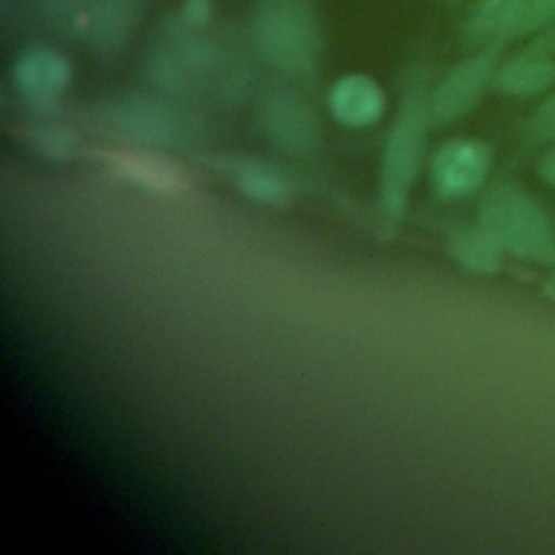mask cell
Here are the masks:
<instances>
[{"mask_svg":"<svg viewBox=\"0 0 555 555\" xmlns=\"http://www.w3.org/2000/svg\"><path fill=\"white\" fill-rule=\"evenodd\" d=\"M479 223L503 251L535 264L555 262V230L546 212L518 186H492L479 208Z\"/></svg>","mask_w":555,"mask_h":555,"instance_id":"6da1fadb","label":"cell"},{"mask_svg":"<svg viewBox=\"0 0 555 555\" xmlns=\"http://www.w3.org/2000/svg\"><path fill=\"white\" fill-rule=\"evenodd\" d=\"M251 39L258 54L275 69L306 74L319 52V28L308 0H258Z\"/></svg>","mask_w":555,"mask_h":555,"instance_id":"7a4b0ae2","label":"cell"},{"mask_svg":"<svg viewBox=\"0 0 555 555\" xmlns=\"http://www.w3.org/2000/svg\"><path fill=\"white\" fill-rule=\"evenodd\" d=\"M427 100L429 98L423 95L421 87L412 89L405 95L386 141L382 167V199L386 210L392 215L401 212L408 189L421 167V158L425 152V128L431 119Z\"/></svg>","mask_w":555,"mask_h":555,"instance_id":"3957f363","label":"cell"},{"mask_svg":"<svg viewBox=\"0 0 555 555\" xmlns=\"http://www.w3.org/2000/svg\"><path fill=\"white\" fill-rule=\"evenodd\" d=\"M555 24V0H477L466 24L473 43L531 39Z\"/></svg>","mask_w":555,"mask_h":555,"instance_id":"277c9868","label":"cell"},{"mask_svg":"<svg viewBox=\"0 0 555 555\" xmlns=\"http://www.w3.org/2000/svg\"><path fill=\"white\" fill-rule=\"evenodd\" d=\"M505 43L479 46L475 54L457 63L431 91L429 117L436 124H449L477 106L483 91L492 89V78L503 61Z\"/></svg>","mask_w":555,"mask_h":555,"instance_id":"5b68a950","label":"cell"},{"mask_svg":"<svg viewBox=\"0 0 555 555\" xmlns=\"http://www.w3.org/2000/svg\"><path fill=\"white\" fill-rule=\"evenodd\" d=\"M492 165L490 147L479 139H451L431 158L434 189L444 197H464L483 186Z\"/></svg>","mask_w":555,"mask_h":555,"instance_id":"8992f818","label":"cell"},{"mask_svg":"<svg viewBox=\"0 0 555 555\" xmlns=\"http://www.w3.org/2000/svg\"><path fill=\"white\" fill-rule=\"evenodd\" d=\"M269 139L288 152H308L319 139L317 117L310 106L291 91H273L260 108Z\"/></svg>","mask_w":555,"mask_h":555,"instance_id":"52a82bcc","label":"cell"},{"mask_svg":"<svg viewBox=\"0 0 555 555\" xmlns=\"http://www.w3.org/2000/svg\"><path fill=\"white\" fill-rule=\"evenodd\" d=\"M555 87V52L527 41L520 50L503 56L492 89L509 98L544 95Z\"/></svg>","mask_w":555,"mask_h":555,"instance_id":"ba28073f","label":"cell"},{"mask_svg":"<svg viewBox=\"0 0 555 555\" xmlns=\"http://www.w3.org/2000/svg\"><path fill=\"white\" fill-rule=\"evenodd\" d=\"M11 74L17 91L37 104L54 102L72 80L67 59L48 46H30L22 50Z\"/></svg>","mask_w":555,"mask_h":555,"instance_id":"9c48e42d","label":"cell"},{"mask_svg":"<svg viewBox=\"0 0 555 555\" xmlns=\"http://www.w3.org/2000/svg\"><path fill=\"white\" fill-rule=\"evenodd\" d=\"M106 126L121 139L167 145L178 134L180 121L173 111L154 100H126L106 113Z\"/></svg>","mask_w":555,"mask_h":555,"instance_id":"30bf717a","label":"cell"},{"mask_svg":"<svg viewBox=\"0 0 555 555\" xmlns=\"http://www.w3.org/2000/svg\"><path fill=\"white\" fill-rule=\"evenodd\" d=\"M327 102L332 115L349 128L371 126L384 113V93L379 85L364 74H347L338 78Z\"/></svg>","mask_w":555,"mask_h":555,"instance_id":"8fae6325","label":"cell"},{"mask_svg":"<svg viewBox=\"0 0 555 555\" xmlns=\"http://www.w3.org/2000/svg\"><path fill=\"white\" fill-rule=\"evenodd\" d=\"M141 11V0H93L87 11L89 41L102 50L119 48L132 33Z\"/></svg>","mask_w":555,"mask_h":555,"instance_id":"7c38bea8","label":"cell"},{"mask_svg":"<svg viewBox=\"0 0 555 555\" xmlns=\"http://www.w3.org/2000/svg\"><path fill=\"white\" fill-rule=\"evenodd\" d=\"M451 254L473 273H492L501 267L503 249L479 223V228H466L451 238Z\"/></svg>","mask_w":555,"mask_h":555,"instance_id":"4fadbf2b","label":"cell"},{"mask_svg":"<svg viewBox=\"0 0 555 555\" xmlns=\"http://www.w3.org/2000/svg\"><path fill=\"white\" fill-rule=\"evenodd\" d=\"M234 178L238 189L247 197L262 204H282L288 195V184L284 176L275 167L260 160H241L234 167Z\"/></svg>","mask_w":555,"mask_h":555,"instance_id":"5bb4252c","label":"cell"},{"mask_svg":"<svg viewBox=\"0 0 555 555\" xmlns=\"http://www.w3.org/2000/svg\"><path fill=\"white\" fill-rule=\"evenodd\" d=\"M115 163L121 171H126V176L158 191L182 186V173L176 169V165L152 154H115Z\"/></svg>","mask_w":555,"mask_h":555,"instance_id":"9a60e30c","label":"cell"},{"mask_svg":"<svg viewBox=\"0 0 555 555\" xmlns=\"http://www.w3.org/2000/svg\"><path fill=\"white\" fill-rule=\"evenodd\" d=\"M522 139L529 145L555 143V87L544 93L540 104L525 119Z\"/></svg>","mask_w":555,"mask_h":555,"instance_id":"2e32d148","label":"cell"},{"mask_svg":"<svg viewBox=\"0 0 555 555\" xmlns=\"http://www.w3.org/2000/svg\"><path fill=\"white\" fill-rule=\"evenodd\" d=\"M30 139L39 152L50 158H63L74 152L76 137L63 126H39L30 130Z\"/></svg>","mask_w":555,"mask_h":555,"instance_id":"e0dca14e","label":"cell"},{"mask_svg":"<svg viewBox=\"0 0 555 555\" xmlns=\"http://www.w3.org/2000/svg\"><path fill=\"white\" fill-rule=\"evenodd\" d=\"M93 0H41L43 13L54 22H65L82 11H89Z\"/></svg>","mask_w":555,"mask_h":555,"instance_id":"ac0fdd59","label":"cell"},{"mask_svg":"<svg viewBox=\"0 0 555 555\" xmlns=\"http://www.w3.org/2000/svg\"><path fill=\"white\" fill-rule=\"evenodd\" d=\"M212 0H186L182 7V24L189 28L204 26L210 20Z\"/></svg>","mask_w":555,"mask_h":555,"instance_id":"d6986e66","label":"cell"},{"mask_svg":"<svg viewBox=\"0 0 555 555\" xmlns=\"http://www.w3.org/2000/svg\"><path fill=\"white\" fill-rule=\"evenodd\" d=\"M535 171L548 186L555 189V143L544 145V152L535 163Z\"/></svg>","mask_w":555,"mask_h":555,"instance_id":"ffe728a7","label":"cell"},{"mask_svg":"<svg viewBox=\"0 0 555 555\" xmlns=\"http://www.w3.org/2000/svg\"><path fill=\"white\" fill-rule=\"evenodd\" d=\"M527 41H531V43H535V46H540V48H544V50L555 52V24L548 26L546 30H542L540 35L527 39Z\"/></svg>","mask_w":555,"mask_h":555,"instance_id":"44dd1931","label":"cell"}]
</instances>
